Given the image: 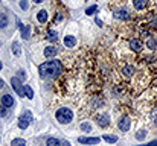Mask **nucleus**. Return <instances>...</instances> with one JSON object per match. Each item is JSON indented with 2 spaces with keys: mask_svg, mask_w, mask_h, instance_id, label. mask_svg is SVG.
I'll return each instance as SVG.
<instances>
[{
  "mask_svg": "<svg viewBox=\"0 0 157 146\" xmlns=\"http://www.w3.org/2000/svg\"><path fill=\"white\" fill-rule=\"evenodd\" d=\"M114 17H116V18H119V20H125V18L128 17V12H127L125 9H119V11H116V12H114Z\"/></svg>",
  "mask_w": 157,
  "mask_h": 146,
  "instance_id": "nucleus-11",
  "label": "nucleus"
},
{
  "mask_svg": "<svg viewBox=\"0 0 157 146\" xmlns=\"http://www.w3.org/2000/svg\"><path fill=\"white\" fill-rule=\"evenodd\" d=\"M142 146H157V140H154V141H151L148 144H142Z\"/></svg>",
  "mask_w": 157,
  "mask_h": 146,
  "instance_id": "nucleus-30",
  "label": "nucleus"
},
{
  "mask_svg": "<svg viewBox=\"0 0 157 146\" xmlns=\"http://www.w3.org/2000/svg\"><path fill=\"white\" fill-rule=\"evenodd\" d=\"M2 105H5V106H12V105H14V99H12L9 94H5V96L2 97Z\"/></svg>",
  "mask_w": 157,
  "mask_h": 146,
  "instance_id": "nucleus-9",
  "label": "nucleus"
},
{
  "mask_svg": "<svg viewBox=\"0 0 157 146\" xmlns=\"http://www.w3.org/2000/svg\"><path fill=\"white\" fill-rule=\"evenodd\" d=\"M134 8L136 9H143L146 6V0H134Z\"/></svg>",
  "mask_w": 157,
  "mask_h": 146,
  "instance_id": "nucleus-13",
  "label": "nucleus"
},
{
  "mask_svg": "<svg viewBox=\"0 0 157 146\" xmlns=\"http://www.w3.org/2000/svg\"><path fill=\"white\" fill-rule=\"evenodd\" d=\"M11 85H12V90L20 96V97H23L25 96V91H23V87H21V84H20V79L18 78H12L11 79Z\"/></svg>",
  "mask_w": 157,
  "mask_h": 146,
  "instance_id": "nucleus-3",
  "label": "nucleus"
},
{
  "mask_svg": "<svg viewBox=\"0 0 157 146\" xmlns=\"http://www.w3.org/2000/svg\"><path fill=\"white\" fill-rule=\"evenodd\" d=\"M80 143H84V144H96V143H99V138H90V137H80Z\"/></svg>",
  "mask_w": 157,
  "mask_h": 146,
  "instance_id": "nucleus-6",
  "label": "nucleus"
},
{
  "mask_svg": "<svg viewBox=\"0 0 157 146\" xmlns=\"http://www.w3.org/2000/svg\"><path fill=\"white\" fill-rule=\"evenodd\" d=\"M20 6L21 9H28V0H20Z\"/></svg>",
  "mask_w": 157,
  "mask_h": 146,
  "instance_id": "nucleus-29",
  "label": "nucleus"
},
{
  "mask_svg": "<svg viewBox=\"0 0 157 146\" xmlns=\"http://www.w3.org/2000/svg\"><path fill=\"white\" fill-rule=\"evenodd\" d=\"M81 129L86 131V132H90V131H92V125L87 123V122H84V123H81Z\"/></svg>",
  "mask_w": 157,
  "mask_h": 146,
  "instance_id": "nucleus-20",
  "label": "nucleus"
},
{
  "mask_svg": "<svg viewBox=\"0 0 157 146\" xmlns=\"http://www.w3.org/2000/svg\"><path fill=\"white\" fill-rule=\"evenodd\" d=\"M130 125H131V123H130V119H128V117H124V119L119 122V129H121V131H128V129H130Z\"/></svg>",
  "mask_w": 157,
  "mask_h": 146,
  "instance_id": "nucleus-5",
  "label": "nucleus"
},
{
  "mask_svg": "<svg viewBox=\"0 0 157 146\" xmlns=\"http://www.w3.org/2000/svg\"><path fill=\"white\" fill-rule=\"evenodd\" d=\"M37 18H38V21H40V23H46L47 21V11H40V12H38V15H37Z\"/></svg>",
  "mask_w": 157,
  "mask_h": 146,
  "instance_id": "nucleus-12",
  "label": "nucleus"
},
{
  "mask_svg": "<svg viewBox=\"0 0 157 146\" xmlns=\"http://www.w3.org/2000/svg\"><path fill=\"white\" fill-rule=\"evenodd\" d=\"M32 122V114L31 113H25V114H21V117L18 119V126L21 128V129H25V128H28V125Z\"/></svg>",
  "mask_w": 157,
  "mask_h": 146,
  "instance_id": "nucleus-4",
  "label": "nucleus"
},
{
  "mask_svg": "<svg viewBox=\"0 0 157 146\" xmlns=\"http://www.w3.org/2000/svg\"><path fill=\"white\" fill-rule=\"evenodd\" d=\"M130 47H131V50L139 52V50L142 49V43H140L139 40H131V41H130Z\"/></svg>",
  "mask_w": 157,
  "mask_h": 146,
  "instance_id": "nucleus-7",
  "label": "nucleus"
},
{
  "mask_svg": "<svg viewBox=\"0 0 157 146\" xmlns=\"http://www.w3.org/2000/svg\"><path fill=\"white\" fill-rule=\"evenodd\" d=\"M12 49H14V53L18 56V55H20V46H18L17 43H14V44H12Z\"/></svg>",
  "mask_w": 157,
  "mask_h": 146,
  "instance_id": "nucleus-25",
  "label": "nucleus"
},
{
  "mask_svg": "<svg viewBox=\"0 0 157 146\" xmlns=\"http://www.w3.org/2000/svg\"><path fill=\"white\" fill-rule=\"evenodd\" d=\"M47 146H60V141L57 138H47Z\"/></svg>",
  "mask_w": 157,
  "mask_h": 146,
  "instance_id": "nucleus-21",
  "label": "nucleus"
},
{
  "mask_svg": "<svg viewBox=\"0 0 157 146\" xmlns=\"http://www.w3.org/2000/svg\"><path fill=\"white\" fill-rule=\"evenodd\" d=\"M73 119V113L70 111L69 108H60L57 111V120L61 123H69Z\"/></svg>",
  "mask_w": 157,
  "mask_h": 146,
  "instance_id": "nucleus-2",
  "label": "nucleus"
},
{
  "mask_svg": "<svg viewBox=\"0 0 157 146\" xmlns=\"http://www.w3.org/2000/svg\"><path fill=\"white\" fill-rule=\"evenodd\" d=\"M98 11V6L96 5H93V6H90V8H87V11H86V14L87 15H93L95 12Z\"/></svg>",
  "mask_w": 157,
  "mask_h": 146,
  "instance_id": "nucleus-19",
  "label": "nucleus"
},
{
  "mask_svg": "<svg viewBox=\"0 0 157 146\" xmlns=\"http://www.w3.org/2000/svg\"><path fill=\"white\" fill-rule=\"evenodd\" d=\"M63 70V64L61 61L58 59H52V61H47L44 64L40 65L38 71H40V76L44 78V79H49V78H57Z\"/></svg>",
  "mask_w": 157,
  "mask_h": 146,
  "instance_id": "nucleus-1",
  "label": "nucleus"
},
{
  "mask_svg": "<svg viewBox=\"0 0 157 146\" xmlns=\"http://www.w3.org/2000/svg\"><path fill=\"white\" fill-rule=\"evenodd\" d=\"M146 44H148V47H149V49H154V47L157 46V43H155L154 40H148V43H146Z\"/></svg>",
  "mask_w": 157,
  "mask_h": 146,
  "instance_id": "nucleus-27",
  "label": "nucleus"
},
{
  "mask_svg": "<svg viewBox=\"0 0 157 146\" xmlns=\"http://www.w3.org/2000/svg\"><path fill=\"white\" fill-rule=\"evenodd\" d=\"M0 68H2V64H0Z\"/></svg>",
  "mask_w": 157,
  "mask_h": 146,
  "instance_id": "nucleus-34",
  "label": "nucleus"
},
{
  "mask_svg": "<svg viewBox=\"0 0 157 146\" xmlns=\"http://www.w3.org/2000/svg\"><path fill=\"white\" fill-rule=\"evenodd\" d=\"M8 24V17L6 15H0V27H5Z\"/></svg>",
  "mask_w": 157,
  "mask_h": 146,
  "instance_id": "nucleus-22",
  "label": "nucleus"
},
{
  "mask_svg": "<svg viewBox=\"0 0 157 146\" xmlns=\"http://www.w3.org/2000/svg\"><path fill=\"white\" fill-rule=\"evenodd\" d=\"M18 76H20V78H25V71H23V70L18 71Z\"/></svg>",
  "mask_w": 157,
  "mask_h": 146,
  "instance_id": "nucleus-31",
  "label": "nucleus"
},
{
  "mask_svg": "<svg viewBox=\"0 0 157 146\" xmlns=\"http://www.w3.org/2000/svg\"><path fill=\"white\" fill-rule=\"evenodd\" d=\"M20 27H21V36H23L25 40H28V38H29V26L20 24Z\"/></svg>",
  "mask_w": 157,
  "mask_h": 146,
  "instance_id": "nucleus-15",
  "label": "nucleus"
},
{
  "mask_svg": "<svg viewBox=\"0 0 157 146\" xmlns=\"http://www.w3.org/2000/svg\"><path fill=\"white\" fill-rule=\"evenodd\" d=\"M99 126H107L108 125V116L105 114V116H102V117H99Z\"/></svg>",
  "mask_w": 157,
  "mask_h": 146,
  "instance_id": "nucleus-18",
  "label": "nucleus"
},
{
  "mask_svg": "<svg viewBox=\"0 0 157 146\" xmlns=\"http://www.w3.org/2000/svg\"><path fill=\"white\" fill-rule=\"evenodd\" d=\"M3 85H5V82H3V79H0V88H2Z\"/></svg>",
  "mask_w": 157,
  "mask_h": 146,
  "instance_id": "nucleus-32",
  "label": "nucleus"
},
{
  "mask_svg": "<svg viewBox=\"0 0 157 146\" xmlns=\"http://www.w3.org/2000/svg\"><path fill=\"white\" fill-rule=\"evenodd\" d=\"M145 134H146V132H145V131L142 129V131H139V132L136 134V137H137L139 140H142V138H145Z\"/></svg>",
  "mask_w": 157,
  "mask_h": 146,
  "instance_id": "nucleus-28",
  "label": "nucleus"
},
{
  "mask_svg": "<svg viewBox=\"0 0 157 146\" xmlns=\"http://www.w3.org/2000/svg\"><path fill=\"white\" fill-rule=\"evenodd\" d=\"M47 38H49L51 41H57V32L49 30V32H47Z\"/></svg>",
  "mask_w": 157,
  "mask_h": 146,
  "instance_id": "nucleus-23",
  "label": "nucleus"
},
{
  "mask_svg": "<svg viewBox=\"0 0 157 146\" xmlns=\"http://www.w3.org/2000/svg\"><path fill=\"white\" fill-rule=\"evenodd\" d=\"M34 2H37V3H41V2H44V0H34Z\"/></svg>",
  "mask_w": 157,
  "mask_h": 146,
  "instance_id": "nucleus-33",
  "label": "nucleus"
},
{
  "mask_svg": "<svg viewBox=\"0 0 157 146\" xmlns=\"http://www.w3.org/2000/svg\"><path fill=\"white\" fill-rule=\"evenodd\" d=\"M124 75L125 76H133V73H134V68L131 67V65H127V67H124Z\"/></svg>",
  "mask_w": 157,
  "mask_h": 146,
  "instance_id": "nucleus-16",
  "label": "nucleus"
},
{
  "mask_svg": "<svg viewBox=\"0 0 157 146\" xmlns=\"http://www.w3.org/2000/svg\"><path fill=\"white\" fill-rule=\"evenodd\" d=\"M5 108H6L5 105H0V117H5L6 116V110Z\"/></svg>",
  "mask_w": 157,
  "mask_h": 146,
  "instance_id": "nucleus-26",
  "label": "nucleus"
},
{
  "mask_svg": "<svg viewBox=\"0 0 157 146\" xmlns=\"http://www.w3.org/2000/svg\"><path fill=\"white\" fill-rule=\"evenodd\" d=\"M12 146H28V143L23 138H14L12 140Z\"/></svg>",
  "mask_w": 157,
  "mask_h": 146,
  "instance_id": "nucleus-17",
  "label": "nucleus"
},
{
  "mask_svg": "<svg viewBox=\"0 0 157 146\" xmlns=\"http://www.w3.org/2000/svg\"><path fill=\"white\" fill-rule=\"evenodd\" d=\"M23 91H25V96H28V99H32L34 97V91L29 85H23Z\"/></svg>",
  "mask_w": 157,
  "mask_h": 146,
  "instance_id": "nucleus-14",
  "label": "nucleus"
},
{
  "mask_svg": "<svg viewBox=\"0 0 157 146\" xmlns=\"http://www.w3.org/2000/svg\"><path fill=\"white\" fill-rule=\"evenodd\" d=\"M104 140L105 141H108V143H114V141H117V137H111V135H104Z\"/></svg>",
  "mask_w": 157,
  "mask_h": 146,
  "instance_id": "nucleus-24",
  "label": "nucleus"
},
{
  "mask_svg": "<svg viewBox=\"0 0 157 146\" xmlns=\"http://www.w3.org/2000/svg\"><path fill=\"white\" fill-rule=\"evenodd\" d=\"M64 44L67 47H73L76 44V38H75V36H72V35H69V36H66V38H64Z\"/></svg>",
  "mask_w": 157,
  "mask_h": 146,
  "instance_id": "nucleus-10",
  "label": "nucleus"
},
{
  "mask_svg": "<svg viewBox=\"0 0 157 146\" xmlns=\"http://www.w3.org/2000/svg\"><path fill=\"white\" fill-rule=\"evenodd\" d=\"M55 55H57V49H55L54 46H49V47L44 49V56H46V58H52V56H55Z\"/></svg>",
  "mask_w": 157,
  "mask_h": 146,
  "instance_id": "nucleus-8",
  "label": "nucleus"
}]
</instances>
